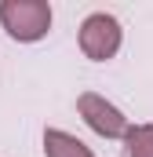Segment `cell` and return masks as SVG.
<instances>
[{
  "instance_id": "5b68a950",
  "label": "cell",
  "mask_w": 153,
  "mask_h": 157,
  "mask_svg": "<svg viewBox=\"0 0 153 157\" xmlns=\"http://www.w3.org/2000/svg\"><path fill=\"white\" fill-rule=\"evenodd\" d=\"M124 157H153V124H131L124 132Z\"/></svg>"
},
{
  "instance_id": "277c9868",
  "label": "cell",
  "mask_w": 153,
  "mask_h": 157,
  "mask_svg": "<svg viewBox=\"0 0 153 157\" xmlns=\"http://www.w3.org/2000/svg\"><path fill=\"white\" fill-rule=\"evenodd\" d=\"M44 157H95V150L62 128H47L44 132Z\"/></svg>"
},
{
  "instance_id": "7a4b0ae2",
  "label": "cell",
  "mask_w": 153,
  "mask_h": 157,
  "mask_svg": "<svg viewBox=\"0 0 153 157\" xmlns=\"http://www.w3.org/2000/svg\"><path fill=\"white\" fill-rule=\"evenodd\" d=\"M120 40H124V29H120V22H117L113 15H106V11H91L80 22V51L91 62H110L120 51Z\"/></svg>"
},
{
  "instance_id": "6da1fadb",
  "label": "cell",
  "mask_w": 153,
  "mask_h": 157,
  "mask_svg": "<svg viewBox=\"0 0 153 157\" xmlns=\"http://www.w3.org/2000/svg\"><path fill=\"white\" fill-rule=\"evenodd\" d=\"M0 26L18 44H37L51 29V4L47 0H0Z\"/></svg>"
},
{
  "instance_id": "3957f363",
  "label": "cell",
  "mask_w": 153,
  "mask_h": 157,
  "mask_svg": "<svg viewBox=\"0 0 153 157\" xmlns=\"http://www.w3.org/2000/svg\"><path fill=\"white\" fill-rule=\"evenodd\" d=\"M76 113L84 117V124H88L95 135H102V139H124V132L131 128L128 117L117 110L113 102H106V99L95 95V91L76 95Z\"/></svg>"
}]
</instances>
